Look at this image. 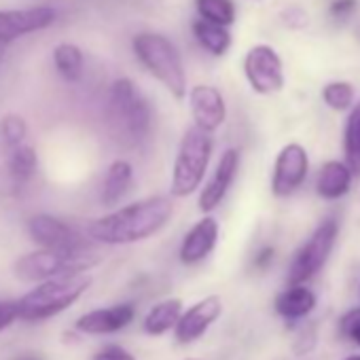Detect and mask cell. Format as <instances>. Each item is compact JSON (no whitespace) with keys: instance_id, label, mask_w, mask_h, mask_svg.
I'll return each instance as SVG.
<instances>
[{"instance_id":"cell-1","label":"cell","mask_w":360,"mask_h":360,"mask_svg":"<svg viewBox=\"0 0 360 360\" xmlns=\"http://www.w3.org/2000/svg\"><path fill=\"white\" fill-rule=\"evenodd\" d=\"M174 214V204L167 195H153L89 223L87 236L98 244L123 246L136 244L159 233Z\"/></svg>"},{"instance_id":"cell-2","label":"cell","mask_w":360,"mask_h":360,"mask_svg":"<svg viewBox=\"0 0 360 360\" xmlns=\"http://www.w3.org/2000/svg\"><path fill=\"white\" fill-rule=\"evenodd\" d=\"M89 286H91V276H87V271L43 280L20 301H15L18 320H26V322L49 320L72 307L87 292Z\"/></svg>"},{"instance_id":"cell-3","label":"cell","mask_w":360,"mask_h":360,"mask_svg":"<svg viewBox=\"0 0 360 360\" xmlns=\"http://www.w3.org/2000/svg\"><path fill=\"white\" fill-rule=\"evenodd\" d=\"M106 117L115 136L127 144L144 142L153 127V110L148 100L127 77H121L110 85Z\"/></svg>"},{"instance_id":"cell-4","label":"cell","mask_w":360,"mask_h":360,"mask_svg":"<svg viewBox=\"0 0 360 360\" xmlns=\"http://www.w3.org/2000/svg\"><path fill=\"white\" fill-rule=\"evenodd\" d=\"M131 49L148 75L157 79L176 100L187 98L189 87L183 56L167 37L157 32H140L134 37Z\"/></svg>"},{"instance_id":"cell-5","label":"cell","mask_w":360,"mask_h":360,"mask_svg":"<svg viewBox=\"0 0 360 360\" xmlns=\"http://www.w3.org/2000/svg\"><path fill=\"white\" fill-rule=\"evenodd\" d=\"M214 140L212 134L200 129V127H189L180 140L176 159H174V169H172V195L174 198H189L195 193L208 172L210 157H212Z\"/></svg>"},{"instance_id":"cell-6","label":"cell","mask_w":360,"mask_h":360,"mask_svg":"<svg viewBox=\"0 0 360 360\" xmlns=\"http://www.w3.org/2000/svg\"><path fill=\"white\" fill-rule=\"evenodd\" d=\"M102 257L94 248L83 250H56L41 248L20 257L13 265V271L24 282H43L56 276L66 274H85L100 265Z\"/></svg>"},{"instance_id":"cell-7","label":"cell","mask_w":360,"mask_h":360,"mask_svg":"<svg viewBox=\"0 0 360 360\" xmlns=\"http://www.w3.org/2000/svg\"><path fill=\"white\" fill-rule=\"evenodd\" d=\"M337 233H339L337 221L328 219L309 236V240L297 250V255L288 267V284H305L316 274H320V269L326 265V261L333 252Z\"/></svg>"},{"instance_id":"cell-8","label":"cell","mask_w":360,"mask_h":360,"mask_svg":"<svg viewBox=\"0 0 360 360\" xmlns=\"http://www.w3.org/2000/svg\"><path fill=\"white\" fill-rule=\"evenodd\" d=\"M244 75L252 91L271 96L284 89V64L271 45H255L244 58Z\"/></svg>"},{"instance_id":"cell-9","label":"cell","mask_w":360,"mask_h":360,"mask_svg":"<svg viewBox=\"0 0 360 360\" xmlns=\"http://www.w3.org/2000/svg\"><path fill=\"white\" fill-rule=\"evenodd\" d=\"M309 172V155L305 146L299 142H288L280 148L274 174H271V193L276 198H288L292 195L307 178Z\"/></svg>"},{"instance_id":"cell-10","label":"cell","mask_w":360,"mask_h":360,"mask_svg":"<svg viewBox=\"0 0 360 360\" xmlns=\"http://www.w3.org/2000/svg\"><path fill=\"white\" fill-rule=\"evenodd\" d=\"M28 233L41 248H56V250H83L91 248L87 238L70 227L68 223L51 217V214H37L28 221Z\"/></svg>"},{"instance_id":"cell-11","label":"cell","mask_w":360,"mask_h":360,"mask_svg":"<svg viewBox=\"0 0 360 360\" xmlns=\"http://www.w3.org/2000/svg\"><path fill=\"white\" fill-rule=\"evenodd\" d=\"M56 18H58V13L51 7H28V9L0 11V49L26 34L47 30L49 26H53Z\"/></svg>"},{"instance_id":"cell-12","label":"cell","mask_w":360,"mask_h":360,"mask_svg":"<svg viewBox=\"0 0 360 360\" xmlns=\"http://www.w3.org/2000/svg\"><path fill=\"white\" fill-rule=\"evenodd\" d=\"M223 314V301L217 295H210L195 305H191L187 311L180 314L174 330V337L178 343H193L206 335V330L221 318Z\"/></svg>"},{"instance_id":"cell-13","label":"cell","mask_w":360,"mask_h":360,"mask_svg":"<svg viewBox=\"0 0 360 360\" xmlns=\"http://www.w3.org/2000/svg\"><path fill=\"white\" fill-rule=\"evenodd\" d=\"M240 159L242 157H240L238 148H227L221 155V159H219L210 180H208L206 187L200 193V202L198 204H200V210L204 214L214 212L223 204V200L227 198V193H229V189L233 185V180L238 176V169H240Z\"/></svg>"},{"instance_id":"cell-14","label":"cell","mask_w":360,"mask_h":360,"mask_svg":"<svg viewBox=\"0 0 360 360\" xmlns=\"http://www.w3.org/2000/svg\"><path fill=\"white\" fill-rule=\"evenodd\" d=\"M189 104L191 115L195 121V127L212 134L217 131L225 119H227V104L223 94L212 85H195L189 91Z\"/></svg>"},{"instance_id":"cell-15","label":"cell","mask_w":360,"mask_h":360,"mask_svg":"<svg viewBox=\"0 0 360 360\" xmlns=\"http://www.w3.org/2000/svg\"><path fill=\"white\" fill-rule=\"evenodd\" d=\"M219 231L221 229L214 217H204L202 221H198L185 236L183 244H180V261L185 265H198L206 257H210L219 242Z\"/></svg>"},{"instance_id":"cell-16","label":"cell","mask_w":360,"mask_h":360,"mask_svg":"<svg viewBox=\"0 0 360 360\" xmlns=\"http://www.w3.org/2000/svg\"><path fill=\"white\" fill-rule=\"evenodd\" d=\"M134 316L136 309L131 303H119L112 307H100L87 311L77 320V328L85 335H110L131 324Z\"/></svg>"},{"instance_id":"cell-17","label":"cell","mask_w":360,"mask_h":360,"mask_svg":"<svg viewBox=\"0 0 360 360\" xmlns=\"http://www.w3.org/2000/svg\"><path fill=\"white\" fill-rule=\"evenodd\" d=\"M274 307H276L278 316H282L284 320H290V322L301 320L314 311L316 292L311 288H307L305 284H288V288L276 297Z\"/></svg>"},{"instance_id":"cell-18","label":"cell","mask_w":360,"mask_h":360,"mask_svg":"<svg viewBox=\"0 0 360 360\" xmlns=\"http://www.w3.org/2000/svg\"><path fill=\"white\" fill-rule=\"evenodd\" d=\"M352 172L343 161H326L320 167L318 180H316V191L324 200H339L347 195L352 185Z\"/></svg>"},{"instance_id":"cell-19","label":"cell","mask_w":360,"mask_h":360,"mask_svg":"<svg viewBox=\"0 0 360 360\" xmlns=\"http://www.w3.org/2000/svg\"><path fill=\"white\" fill-rule=\"evenodd\" d=\"M134 180V167L125 159H115L104 178V187H102V204L104 206H117L129 191Z\"/></svg>"},{"instance_id":"cell-20","label":"cell","mask_w":360,"mask_h":360,"mask_svg":"<svg viewBox=\"0 0 360 360\" xmlns=\"http://www.w3.org/2000/svg\"><path fill=\"white\" fill-rule=\"evenodd\" d=\"M180 314H183V301L180 299H165V301H161L148 309V314L144 316L142 328L146 335H153V337L165 335L167 330H172L176 326Z\"/></svg>"},{"instance_id":"cell-21","label":"cell","mask_w":360,"mask_h":360,"mask_svg":"<svg viewBox=\"0 0 360 360\" xmlns=\"http://www.w3.org/2000/svg\"><path fill=\"white\" fill-rule=\"evenodd\" d=\"M343 155L352 176L360 178V102L352 104L343 127Z\"/></svg>"},{"instance_id":"cell-22","label":"cell","mask_w":360,"mask_h":360,"mask_svg":"<svg viewBox=\"0 0 360 360\" xmlns=\"http://www.w3.org/2000/svg\"><path fill=\"white\" fill-rule=\"evenodd\" d=\"M193 37L195 41L212 56L221 58L229 51L231 47V34L225 26H219V24H212V22H206V20H195L193 22Z\"/></svg>"},{"instance_id":"cell-23","label":"cell","mask_w":360,"mask_h":360,"mask_svg":"<svg viewBox=\"0 0 360 360\" xmlns=\"http://www.w3.org/2000/svg\"><path fill=\"white\" fill-rule=\"evenodd\" d=\"M11 155H9V174L13 178L15 185H24L28 180L34 176L37 167H39V155H37V148L30 146L28 142L15 146V148H9Z\"/></svg>"},{"instance_id":"cell-24","label":"cell","mask_w":360,"mask_h":360,"mask_svg":"<svg viewBox=\"0 0 360 360\" xmlns=\"http://www.w3.org/2000/svg\"><path fill=\"white\" fill-rule=\"evenodd\" d=\"M53 64H56L58 72L68 83H77L83 77L85 58H83V51L77 45H72V43H60L53 49Z\"/></svg>"},{"instance_id":"cell-25","label":"cell","mask_w":360,"mask_h":360,"mask_svg":"<svg viewBox=\"0 0 360 360\" xmlns=\"http://www.w3.org/2000/svg\"><path fill=\"white\" fill-rule=\"evenodd\" d=\"M198 15L206 22L229 28L236 22V3L233 0H195Z\"/></svg>"},{"instance_id":"cell-26","label":"cell","mask_w":360,"mask_h":360,"mask_svg":"<svg viewBox=\"0 0 360 360\" xmlns=\"http://www.w3.org/2000/svg\"><path fill=\"white\" fill-rule=\"evenodd\" d=\"M322 100L333 110H349L354 104V87L347 81H330L322 89Z\"/></svg>"},{"instance_id":"cell-27","label":"cell","mask_w":360,"mask_h":360,"mask_svg":"<svg viewBox=\"0 0 360 360\" xmlns=\"http://www.w3.org/2000/svg\"><path fill=\"white\" fill-rule=\"evenodd\" d=\"M0 134H3V140L9 148H15L20 144L26 142L28 138V123L24 121V117L20 115H5L0 119Z\"/></svg>"},{"instance_id":"cell-28","label":"cell","mask_w":360,"mask_h":360,"mask_svg":"<svg viewBox=\"0 0 360 360\" xmlns=\"http://www.w3.org/2000/svg\"><path fill=\"white\" fill-rule=\"evenodd\" d=\"M339 330H341L343 337H347V339L354 341V337L360 333V307H354V309H349L347 314L341 316Z\"/></svg>"},{"instance_id":"cell-29","label":"cell","mask_w":360,"mask_h":360,"mask_svg":"<svg viewBox=\"0 0 360 360\" xmlns=\"http://www.w3.org/2000/svg\"><path fill=\"white\" fill-rule=\"evenodd\" d=\"M91 360H136V356L119 345H106L98 354H94Z\"/></svg>"},{"instance_id":"cell-30","label":"cell","mask_w":360,"mask_h":360,"mask_svg":"<svg viewBox=\"0 0 360 360\" xmlns=\"http://www.w3.org/2000/svg\"><path fill=\"white\" fill-rule=\"evenodd\" d=\"M18 320V305L15 301H0V333L9 328Z\"/></svg>"},{"instance_id":"cell-31","label":"cell","mask_w":360,"mask_h":360,"mask_svg":"<svg viewBox=\"0 0 360 360\" xmlns=\"http://www.w3.org/2000/svg\"><path fill=\"white\" fill-rule=\"evenodd\" d=\"M356 7V0H335L330 5V13L337 15V18H345L347 13H352Z\"/></svg>"},{"instance_id":"cell-32","label":"cell","mask_w":360,"mask_h":360,"mask_svg":"<svg viewBox=\"0 0 360 360\" xmlns=\"http://www.w3.org/2000/svg\"><path fill=\"white\" fill-rule=\"evenodd\" d=\"M271 257H274V248H265V250L259 255V259H257V265H259V267H265V265L271 261Z\"/></svg>"},{"instance_id":"cell-33","label":"cell","mask_w":360,"mask_h":360,"mask_svg":"<svg viewBox=\"0 0 360 360\" xmlns=\"http://www.w3.org/2000/svg\"><path fill=\"white\" fill-rule=\"evenodd\" d=\"M345 360H360V354H354V356H347Z\"/></svg>"},{"instance_id":"cell-34","label":"cell","mask_w":360,"mask_h":360,"mask_svg":"<svg viewBox=\"0 0 360 360\" xmlns=\"http://www.w3.org/2000/svg\"><path fill=\"white\" fill-rule=\"evenodd\" d=\"M354 343H356V345H360V333H358V335L354 337Z\"/></svg>"},{"instance_id":"cell-35","label":"cell","mask_w":360,"mask_h":360,"mask_svg":"<svg viewBox=\"0 0 360 360\" xmlns=\"http://www.w3.org/2000/svg\"><path fill=\"white\" fill-rule=\"evenodd\" d=\"M185 360H200V358H185Z\"/></svg>"}]
</instances>
